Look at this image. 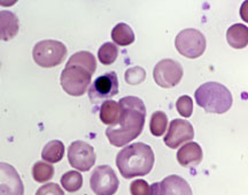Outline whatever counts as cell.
<instances>
[{
  "label": "cell",
  "instance_id": "obj_14",
  "mask_svg": "<svg viewBox=\"0 0 248 195\" xmlns=\"http://www.w3.org/2000/svg\"><path fill=\"white\" fill-rule=\"evenodd\" d=\"M203 153L202 148L197 142H187L181 147L177 151V160L184 168H192L197 166L202 162Z\"/></svg>",
  "mask_w": 248,
  "mask_h": 195
},
{
  "label": "cell",
  "instance_id": "obj_4",
  "mask_svg": "<svg viewBox=\"0 0 248 195\" xmlns=\"http://www.w3.org/2000/svg\"><path fill=\"white\" fill-rule=\"evenodd\" d=\"M195 101L206 112L222 114L231 109L232 94L224 85L218 82H207L195 90Z\"/></svg>",
  "mask_w": 248,
  "mask_h": 195
},
{
  "label": "cell",
  "instance_id": "obj_12",
  "mask_svg": "<svg viewBox=\"0 0 248 195\" xmlns=\"http://www.w3.org/2000/svg\"><path fill=\"white\" fill-rule=\"evenodd\" d=\"M0 195H24L20 175L11 164L0 162Z\"/></svg>",
  "mask_w": 248,
  "mask_h": 195
},
{
  "label": "cell",
  "instance_id": "obj_21",
  "mask_svg": "<svg viewBox=\"0 0 248 195\" xmlns=\"http://www.w3.org/2000/svg\"><path fill=\"white\" fill-rule=\"evenodd\" d=\"M61 186L67 192L74 193L83 186V177L78 171H68L61 177Z\"/></svg>",
  "mask_w": 248,
  "mask_h": 195
},
{
  "label": "cell",
  "instance_id": "obj_25",
  "mask_svg": "<svg viewBox=\"0 0 248 195\" xmlns=\"http://www.w3.org/2000/svg\"><path fill=\"white\" fill-rule=\"evenodd\" d=\"M146 77V72L142 67L136 66L132 68H129L125 72V81L131 86H137L144 81Z\"/></svg>",
  "mask_w": 248,
  "mask_h": 195
},
{
  "label": "cell",
  "instance_id": "obj_26",
  "mask_svg": "<svg viewBox=\"0 0 248 195\" xmlns=\"http://www.w3.org/2000/svg\"><path fill=\"white\" fill-rule=\"evenodd\" d=\"M130 193L131 195H150L151 185H148L144 179H137L130 185Z\"/></svg>",
  "mask_w": 248,
  "mask_h": 195
},
{
  "label": "cell",
  "instance_id": "obj_13",
  "mask_svg": "<svg viewBox=\"0 0 248 195\" xmlns=\"http://www.w3.org/2000/svg\"><path fill=\"white\" fill-rule=\"evenodd\" d=\"M157 195H193V193L191 186L184 178L177 175H171L159 182Z\"/></svg>",
  "mask_w": 248,
  "mask_h": 195
},
{
  "label": "cell",
  "instance_id": "obj_7",
  "mask_svg": "<svg viewBox=\"0 0 248 195\" xmlns=\"http://www.w3.org/2000/svg\"><path fill=\"white\" fill-rule=\"evenodd\" d=\"M90 186L95 195H114L119 190L120 180L109 165H99L90 177Z\"/></svg>",
  "mask_w": 248,
  "mask_h": 195
},
{
  "label": "cell",
  "instance_id": "obj_23",
  "mask_svg": "<svg viewBox=\"0 0 248 195\" xmlns=\"http://www.w3.org/2000/svg\"><path fill=\"white\" fill-rule=\"evenodd\" d=\"M117 55H119V48L114 43L110 42L102 44L98 51L99 60L106 66L113 64L117 59Z\"/></svg>",
  "mask_w": 248,
  "mask_h": 195
},
{
  "label": "cell",
  "instance_id": "obj_17",
  "mask_svg": "<svg viewBox=\"0 0 248 195\" xmlns=\"http://www.w3.org/2000/svg\"><path fill=\"white\" fill-rule=\"evenodd\" d=\"M121 106L117 102L113 100H107L101 104L100 107V119L105 125L113 126L115 125L120 118Z\"/></svg>",
  "mask_w": 248,
  "mask_h": 195
},
{
  "label": "cell",
  "instance_id": "obj_15",
  "mask_svg": "<svg viewBox=\"0 0 248 195\" xmlns=\"http://www.w3.org/2000/svg\"><path fill=\"white\" fill-rule=\"evenodd\" d=\"M20 29L18 18L13 12L0 11V41H11Z\"/></svg>",
  "mask_w": 248,
  "mask_h": 195
},
{
  "label": "cell",
  "instance_id": "obj_1",
  "mask_svg": "<svg viewBox=\"0 0 248 195\" xmlns=\"http://www.w3.org/2000/svg\"><path fill=\"white\" fill-rule=\"evenodd\" d=\"M119 104L120 118L115 125L108 126L106 136L110 144L124 147L141 134L146 119V106L140 98L135 96L121 98Z\"/></svg>",
  "mask_w": 248,
  "mask_h": 195
},
{
  "label": "cell",
  "instance_id": "obj_3",
  "mask_svg": "<svg viewBox=\"0 0 248 195\" xmlns=\"http://www.w3.org/2000/svg\"><path fill=\"white\" fill-rule=\"evenodd\" d=\"M155 156L151 145L142 142H136L125 145L116 156V165L122 177L132 179L144 177L152 171Z\"/></svg>",
  "mask_w": 248,
  "mask_h": 195
},
{
  "label": "cell",
  "instance_id": "obj_16",
  "mask_svg": "<svg viewBox=\"0 0 248 195\" xmlns=\"http://www.w3.org/2000/svg\"><path fill=\"white\" fill-rule=\"evenodd\" d=\"M229 45L233 49H244L248 44V28L245 24H233L226 32Z\"/></svg>",
  "mask_w": 248,
  "mask_h": 195
},
{
  "label": "cell",
  "instance_id": "obj_9",
  "mask_svg": "<svg viewBox=\"0 0 248 195\" xmlns=\"http://www.w3.org/2000/svg\"><path fill=\"white\" fill-rule=\"evenodd\" d=\"M153 77L156 85L162 88H172L181 82L183 77V67L178 61L173 59H163L155 65Z\"/></svg>",
  "mask_w": 248,
  "mask_h": 195
},
{
  "label": "cell",
  "instance_id": "obj_24",
  "mask_svg": "<svg viewBox=\"0 0 248 195\" xmlns=\"http://www.w3.org/2000/svg\"><path fill=\"white\" fill-rule=\"evenodd\" d=\"M176 109H177L178 113L181 114L184 118H190L193 112V101L190 96L184 95L181 96L176 102Z\"/></svg>",
  "mask_w": 248,
  "mask_h": 195
},
{
  "label": "cell",
  "instance_id": "obj_18",
  "mask_svg": "<svg viewBox=\"0 0 248 195\" xmlns=\"http://www.w3.org/2000/svg\"><path fill=\"white\" fill-rule=\"evenodd\" d=\"M64 156V144L60 140H52L46 143L42 151V159L49 164L59 163Z\"/></svg>",
  "mask_w": 248,
  "mask_h": 195
},
{
  "label": "cell",
  "instance_id": "obj_10",
  "mask_svg": "<svg viewBox=\"0 0 248 195\" xmlns=\"http://www.w3.org/2000/svg\"><path fill=\"white\" fill-rule=\"evenodd\" d=\"M119 92V79L115 72H107L98 76L89 89V98L92 103L114 97Z\"/></svg>",
  "mask_w": 248,
  "mask_h": 195
},
{
  "label": "cell",
  "instance_id": "obj_19",
  "mask_svg": "<svg viewBox=\"0 0 248 195\" xmlns=\"http://www.w3.org/2000/svg\"><path fill=\"white\" fill-rule=\"evenodd\" d=\"M111 38L115 44L121 46H126L135 42V33L131 27L126 23H119L111 30Z\"/></svg>",
  "mask_w": 248,
  "mask_h": 195
},
{
  "label": "cell",
  "instance_id": "obj_5",
  "mask_svg": "<svg viewBox=\"0 0 248 195\" xmlns=\"http://www.w3.org/2000/svg\"><path fill=\"white\" fill-rule=\"evenodd\" d=\"M35 63L40 67L51 68L60 65L67 57V48L62 42L45 39L37 43L32 50Z\"/></svg>",
  "mask_w": 248,
  "mask_h": 195
},
{
  "label": "cell",
  "instance_id": "obj_28",
  "mask_svg": "<svg viewBox=\"0 0 248 195\" xmlns=\"http://www.w3.org/2000/svg\"><path fill=\"white\" fill-rule=\"evenodd\" d=\"M159 193V182H154L151 185V194L150 195H157Z\"/></svg>",
  "mask_w": 248,
  "mask_h": 195
},
{
  "label": "cell",
  "instance_id": "obj_6",
  "mask_svg": "<svg viewBox=\"0 0 248 195\" xmlns=\"http://www.w3.org/2000/svg\"><path fill=\"white\" fill-rule=\"evenodd\" d=\"M175 45L182 55L190 59H195L201 57L206 50V37L199 30L188 28L182 30L176 36Z\"/></svg>",
  "mask_w": 248,
  "mask_h": 195
},
{
  "label": "cell",
  "instance_id": "obj_20",
  "mask_svg": "<svg viewBox=\"0 0 248 195\" xmlns=\"http://www.w3.org/2000/svg\"><path fill=\"white\" fill-rule=\"evenodd\" d=\"M54 176V168L52 164L47 162H44V160H39V162H36L32 166V177L35 179V181L40 182H46L51 180Z\"/></svg>",
  "mask_w": 248,
  "mask_h": 195
},
{
  "label": "cell",
  "instance_id": "obj_27",
  "mask_svg": "<svg viewBox=\"0 0 248 195\" xmlns=\"http://www.w3.org/2000/svg\"><path fill=\"white\" fill-rule=\"evenodd\" d=\"M35 195H64V192L62 187L55 182H47L40 186Z\"/></svg>",
  "mask_w": 248,
  "mask_h": 195
},
{
  "label": "cell",
  "instance_id": "obj_2",
  "mask_svg": "<svg viewBox=\"0 0 248 195\" xmlns=\"http://www.w3.org/2000/svg\"><path fill=\"white\" fill-rule=\"evenodd\" d=\"M97 70L95 57L89 51L74 53L61 72V87L68 95L82 96L91 85L92 74Z\"/></svg>",
  "mask_w": 248,
  "mask_h": 195
},
{
  "label": "cell",
  "instance_id": "obj_11",
  "mask_svg": "<svg viewBox=\"0 0 248 195\" xmlns=\"http://www.w3.org/2000/svg\"><path fill=\"white\" fill-rule=\"evenodd\" d=\"M193 138L194 129L190 122L183 119H173L170 123L163 141L170 149H177L181 145L193 140Z\"/></svg>",
  "mask_w": 248,
  "mask_h": 195
},
{
  "label": "cell",
  "instance_id": "obj_22",
  "mask_svg": "<svg viewBox=\"0 0 248 195\" xmlns=\"http://www.w3.org/2000/svg\"><path fill=\"white\" fill-rule=\"evenodd\" d=\"M168 126V117L162 111H156L152 114L150 129L154 136H162L167 131Z\"/></svg>",
  "mask_w": 248,
  "mask_h": 195
},
{
  "label": "cell",
  "instance_id": "obj_8",
  "mask_svg": "<svg viewBox=\"0 0 248 195\" xmlns=\"http://www.w3.org/2000/svg\"><path fill=\"white\" fill-rule=\"evenodd\" d=\"M94 148L88 142L74 141L68 148V160L74 169L82 172H88L95 164Z\"/></svg>",
  "mask_w": 248,
  "mask_h": 195
}]
</instances>
